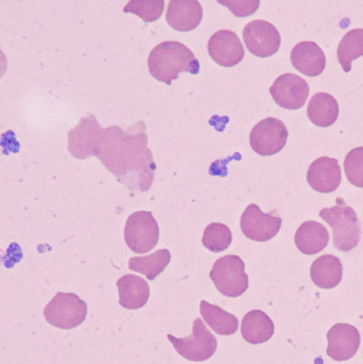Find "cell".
<instances>
[{"label": "cell", "instance_id": "6da1fadb", "mask_svg": "<svg viewBox=\"0 0 363 364\" xmlns=\"http://www.w3.org/2000/svg\"><path fill=\"white\" fill-rule=\"evenodd\" d=\"M146 124L143 121L128 129L111 126L102 130L96 157L107 170L131 191L146 192L153 181L156 164L147 147Z\"/></svg>", "mask_w": 363, "mask_h": 364}, {"label": "cell", "instance_id": "8992f818", "mask_svg": "<svg viewBox=\"0 0 363 364\" xmlns=\"http://www.w3.org/2000/svg\"><path fill=\"white\" fill-rule=\"evenodd\" d=\"M168 339L181 357L193 363L208 360L217 350V338L207 328L202 318L194 320L189 337L175 338L168 335Z\"/></svg>", "mask_w": 363, "mask_h": 364}, {"label": "cell", "instance_id": "cb8c5ba5", "mask_svg": "<svg viewBox=\"0 0 363 364\" xmlns=\"http://www.w3.org/2000/svg\"><path fill=\"white\" fill-rule=\"evenodd\" d=\"M170 250H159L145 257H132L129 260V269L143 274L148 280H155L166 267L170 264Z\"/></svg>", "mask_w": 363, "mask_h": 364}, {"label": "cell", "instance_id": "7a4b0ae2", "mask_svg": "<svg viewBox=\"0 0 363 364\" xmlns=\"http://www.w3.org/2000/svg\"><path fill=\"white\" fill-rule=\"evenodd\" d=\"M147 64L151 76L168 85L181 73L197 75L200 70V61L191 49L177 41H166L153 47Z\"/></svg>", "mask_w": 363, "mask_h": 364}, {"label": "cell", "instance_id": "277c9868", "mask_svg": "<svg viewBox=\"0 0 363 364\" xmlns=\"http://www.w3.org/2000/svg\"><path fill=\"white\" fill-rule=\"evenodd\" d=\"M215 288L226 297H239L249 289V276L245 263L236 255H227L217 259L210 272Z\"/></svg>", "mask_w": 363, "mask_h": 364}, {"label": "cell", "instance_id": "8fae6325", "mask_svg": "<svg viewBox=\"0 0 363 364\" xmlns=\"http://www.w3.org/2000/svg\"><path fill=\"white\" fill-rule=\"evenodd\" d=\"M102 128L93 114L81 117L74 129L68 132V151L79 160L87 159L97 154Z\"/></svg>", "mask_w": 363, "mask_h": 364}, {"label": "cell", "instance_id": "30bf717a", "mask_svg": "<svg viewBox=\"0 0 363 364\" xmlns=\"http://www.w3.org/2000/svg\"><path fill=\"white\" fill-rule=\"evenodd\" d=\"M243 40L247 50L259 58L274 55L281 44L277 28L264 19L249 21L243 29Z\"/></svg>", "mask_w": 363, "mask_h": 364}, {"label": "cell", "instance_id": "7402d4cb", "mask_svg": "<svg viewBox=\"0 0 363 364\" xmlns=\"http://www.w3.org/2000/svg\"><path fill=\"white\" fill-rule=\"evenodd\" d=\"M307 114L313 125L327 128L334 125L339 117V105L330 94L321 92L311 97L307 108Z\"/></svg>", "mask_w": 363, "mask_h": 364}, {"label": "cell", "instance_id": "2e32d148", "mask_svg": "<svg viewBox=\"0 0 363 364\" xmlns=\"http://www.w3.org/2000/svg\"><path fill=\"white\" fill-rule=\"evenodd\" d=\"M202 8L198 0H170L166 10V21L179 32L196 29L202 19Z\"/></svg>", "mask_w": 363, "mask_h": 364}, {"label": "cell", "instance_id": "f1b7e54d", "mask_svg": "<svg viewBox=\"0 0 363 364\" xmlns=\"http://www.w3.org/2000/svg\"><path fill=\"white\" fill-rule=\"evenodd\" d=\"M220 4L229 9L237 17H247L257 12L260 0H217Z\"/></svg>", "mask_w": 363, "mask_h": 364}, {"label": "cell", "instance_id": "9a60e30c", "mask_svg": "<svg viewBox=\"0 0 363 364\" xmlns=\"http://www.w3.org/2000/svg\"><path fill=\"white\" fill-rule=\"evenodd\" d=\"M342 181L341 168L335 158L320 157L309 166L307 181L319 193H332L340 186Z\"/></svg>", "mask_w": 363, "mask_h": 364}, {"label": "cell", "instance_id": "83f0119b", "mask_svg": "<svg viewBox=\"0 0 363 364\" xmlns=\"http://www.w3.org/2000/svg\"><path fill=\"white\" fill-rule=\"evenodd\" d=\"M345 171L347 181L353 186L363 188V146L354 149L347 154Z\"/></svg>", "mask_w": 363, "mask_h": 364}, {"label": "cell", "instance_id": "44dd1931", "mask_svg": "<svg viewBox=\"0 0 363 364\" xmlns=\"http://www.w3.org/2000/svg\"><path fill=\"white\" fill-rule=\"evenodd\" d=\"M275 326L268 314L260 310H251L245 314L241 324L243 339L249 343H266L274 336Z\"/></svg>", "mask_w": 363, "mask_h": 364}, {"label": "cell", "instance_id": "7c38bea8", "mask_svg": "<svg viewBox=\"0 0 363 364\" xmlns=\"http://www.w3.org/2000/svg\"><path fill=\"white\" fill-rule=\"evenodd\" d=\"M308 83L302 77L294 74L279 76L270 87V93L279 107L288 110H298L306 104L309 97Z\"/></svg>", "mask_w": 363, "mask_h": 364}, {"label": "cell", "instance_id": "603a6c76", "mask_svg": "<svg viewBox=\"0 0 363 364\" xmlns=\"http://www.w3.org/2000/svg\"><path fill=\"white\" fill-rule=\"evenodd\" d=\"M200 310L205 323L217 335L232 336L238 331L239 320L237 316L219 306L202 301Z\"/></svg>", "mask_w": 363, "mask_h": 364}, {"label": "cell", "instance_id": "ffe728a7", "mask_svg": "<svg viewBox=\"0 0 363 364\" xmlns=\"http://www.w3.org/2000/svg\"><path fill=\"white\" fill-rule=\"evenodd\" d=\"M343 276V265L338 257L324 255L313 261L310 267V277L313 284L321 289L330 290L336 288Z\"/></svg>", "mask_w": 363, "mask_h": 364}, {"label": "cell", "instance_id": "ba28073f", "mask_svg": "<svg viewBox=\"0 0 363 364\" xmlns=\"http://www.w3.org/2000/svg\"><path fill=\"white\" fill-rule=\"evenodd\" d=\"M288 136L289 132L281 119L268 117L251 129L249 143L256 154L269 157L283 151L287 144Z\"/></svg>", "mask_w": 363, "mask_h": 364}, {"label": "cell", "instance_id": "4fadbf2b", "mask_svg": "<svg viewBox=\"0 0 363 364\" xmlns=\"http://www.w3.org/2000/svg\"><path fill=\"white\" fill-rule=\"evenodd\" d=\"M208 53L211 59L223 68L238 65L245 55L242 42L232 30L215 32L209 40Z\"/></svg>", "mask_w": 363, "mask_h": 364}, {"label": "cell", "instance_id": "e0dca14e", "mask_svg": "<svg viewBox=\"0 0 363 364\" xmlns=\"http://www.w3.org/2000/svg\"><path fill=\"white\" fill-rule=\"evenodd\" d=\"M290 58L294 68L305 76H320L326 68L325 53L317 43L310 41L296 45Z\"/></svg>", "mask_w": 363, "mask_h": 364}, {"label": "cell", "instance_id": "d6986e66", "mask_svg": "<svg viewBox=\"0 0 363 364\" xmlns=\"http://www.w3.org/2000/svg\"><path fill=\"white\" fill-rule=\"evenodd\" d=\"M294 240L300 252L313 256L327 247L330 233L326 227L319 222L307 220L298 227Z\"/></svg>", "mask_w": 363, "mask_h": 364}, {"label": "cell", "instance_id": "4316f807", "mask_svg": "<svg viewBox=\"0 0 363 364\" xmlns=\"http://www.w3.org/2000/svg\"><path fill=\"white\" fill-rule=\"evenodd\" d=\"M166 8L164 0H130L123 11L132 13L142 18L145 23H153L162 16Z\"/></svg>", "mask_w": 363, "mask_h": 364}, {"label": "cell", "instance_id": "484cf974", "mask_svg": "<svg viewBox=\"0 0 363 364\" xmlns=\"http://www.w3.org/2000/svg\"><path fill=\"white\" fill-rule=\"evenodd\" d=\"M202 242V245L210 252H224L232 245V230L222 223H211L205 229Z\"/></svg>", "mask_w": 363, "mask_h": 364}, {"label": "cell", "instance_id": "52a82bcc", "mask_svg": "<svg viewBox=\"0 0 363 364\" xmlns=\"http://www.w3.org/2000/svg\"><path fill=\"white\" fill-rule=\"evenodd\" d=\"M159 226L151 212H134L126 222L125 242L136 254L153 250L159 241Z\"/></svg>", "mask_w": 363, "mask_h": 364}, {"label": "cell", "instance_id": "5b68a950", "mask_svg": "<svg viewBox=\"0 0 363 364\" xmlns=\"http://www.w3.org/2000/svg\"><path fill=\"white\" fill-rule=\"evenodd\" d=\"M87 305L75 293L59 292L45 307V320L60 329H72L87 318Z\"/></svg>", "mask_w": 363, "mask_h": 364}, {"label": "cell", "instance_id": "9c48e42d", "mask_svg": "<svg viewBox=\"0 0 363 364\" xmlns=\"http://www.w3.org/2000/svg\"><path fill=\"white\" fill-rule=\"evenodd\" d=\"M283 220L276 210L264 214L255 203H251L241 216V230L247 239L255 242H268L276 237Z\"/></svg>", "mask_w": 363, "mask_h": 364}, {"label": "cell", "instance_id": "d4e9b609", "mask_svg": "<svg viewBox=\"0 0 363 364\" xmlns=\"http://www.w3.org/2000/svg\"><path fill=\"white\" fill-rule=\"evenodd\" d=\"M337 55L343 70L345 73L351 72L352 62L359 57H363L362 28L351 30L343 36L342 40L339 43Z\"/></svg>", "mask_w": 363, "mask_h": 364}, {"label": "cell", "instance_id": "ac0fdd59", "mask_svg": "<svg viewBox=\"0 0 363 364\" xmlns=\"http://www.w3.org/2000/svg\"><path fill=\"white\" fill-rule=\"evenodd\" d=\"M119 303L125 309H141L146 305L151 295L148 284L139 276L128 274L117 282Z\"/></svg>", "mask_w": 363, "mask_h": 364}, {"label": "cell", "instance_id": "3957f363", "mask_svg": "<svg viewBox=\"0 0 363 364\" xmlns=\"http://www.w3.org/2000/svg\"><path fill=\"white\" fill-rule=\"evenodd\" d=\"M322 220L332 228V241L337 250L349 252L357 247L362 237V224L353 208L347 205L341 197L332 208L320 211Z\"/></svg>", "mask_w": 363, "mask_h": 364}, {"label": "cell", "instance_id": "5bb4252c", "mask_svg": "<svg viewBox=\"0 0 363 364\" xmlns=\"http://www.w3.org/2000/svg\"><path fill=\"white\" fill-rule=\"evenodd\" d=\"M328 357L335 361H347L357 354L360 346V333L356 327L338 323L327 333Z\"/></svg>", "mask_w": 363, "mask_h": 364}]
</instances>
